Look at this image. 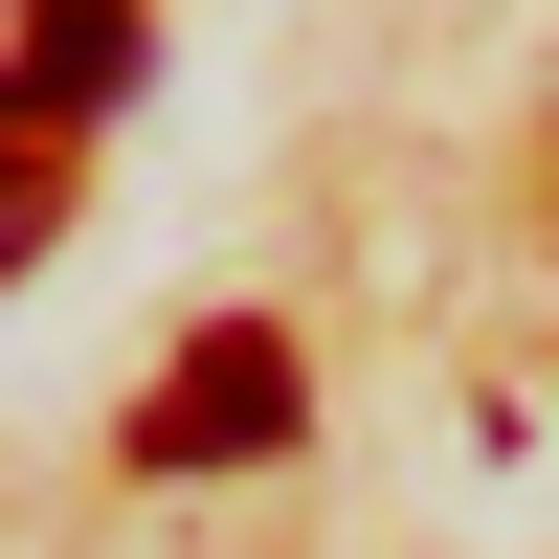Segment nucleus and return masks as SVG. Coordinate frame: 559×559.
Returning a JSON list of instances; mask_svg holds the SVG:
<instances>
[{
  "instance_id": "nucleus-1",
  "label": "nucleus",
  "mask_w": 559,
  "mask_h": 559,
  "mask_svg": "<svg viewBox=\"0 0 559 559\" xmlns=\"http://www.w3.org/2000/svg\"><path fill=\"white\" fill-rule=\"evenodd\" d=\"M292 403H313V381H292V336H247V313H224V336L134 403V471H247V448H292Z\"/></svg>"
},
{
  "instance_id": "nucleus-2",
  "label": "nucleus",
  "mask_w": 559,
  "mask_h": 559,
  "mask_svg": "<svg viewBox=\"0 0 559 559\" xmlns=\"http://www.w3.org/2000/svg\"><path fill=\"white\" fill-rule=\"evenodd\" d=\"M45 224H68V134L0 90V292H23V247H45Z\"/></svg>"
}]
</instances>
